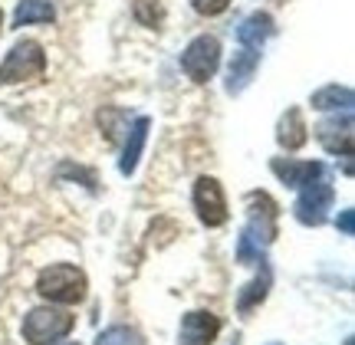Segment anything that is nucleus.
Returning a JSON list of instances; mask_svg holds the SVG:
<instances>
[{"mask_svg": "<svg viewBox=\"0 0 355 345\" xmlns=\"http://www.w3.org/2000/svg\"><path fill=\"white\" fill-rule=\"evenodd\" d=\"M247 207H250V220L241 233V243H237V260L241 263H257L263 260L266 247L277 237V201L266 191H250L247 194Z\"/></svg>", "mask_w": 355, "mask_h": 345, "instance_id": "f257e3e1", "label": "nucleus"}, {"mask_svg": "<svg viewBox=\"0 0 355 345\" xmlns=\"http://www.w3.org/2000/svg\"><path fill=\"white\" fill-rule=\"evenodd\" d=\"M332 201H336V191H332V175L329 168L319 161V168L309 175V178L300 184V197H296V220L306 224V227H319L326 224L332 211Z\"/></svg>", "mask_w": 355, "mask_h": 345, "instance_id": "f03ea898", "label": "nucleus"}, {"mask_svg": "<svg viewBox=\"0 0 355 345\" xmlns=\"http://www.w3.org/2000/svg\"><path fill=\"white\" fill-rule=\"evenodd\" d=\"M86 273L73 263H53L37 276V293L60 306H76L86 299Z\"/></svg>", "mask_w": 355, "mask_h": 345, "instance_id": "7ed1b4c3", "label": "nucleus"}, {"mask_svg": "<svg viewBox=\"0 0 355 345\" xmlns=\"http://www.w3.org/2000/svg\"><path fill=\"white\" fill-rule=\"evenodd\" d=\"M76 319L66 312V309L56 306H37L26 312L24 319V339L30 345H53V342H63L66 335L73 333Z\"/></svg>", "mask_w": 355, "mask_h": 345, "instance_id": "20e7f679", "label": "nucleus"}, {"mask_svg": "<svg viewBox=\"0 0 355 345\" xmlns=\"http://www.w3.org/2000/svg\"><path fill=\"white\" fill-rule=\"evenodd\" d=\"M46 73V53L37 39H20L7 60L0 63V86H17L26 79H40Z\"/></svg>", "mask_w": 355, "mask_h": 345, "instance_id": "39448f33", "label": "nucleus"}, {"mask_svg": "<svg viewBox=\"0 0 355 345\" xmlns=\"http://www.w3.org/2000/svg\"><path fill=\"white\" fill-rule=\"evenodd\" d=\"M220 66V43L214 37H198L188 43V50L181 53V69L188 73L191 82H207Z\"/></svg>", "mask_w": 355, "mask_h": 345, "instance_id": "423d86ee", "label": "nucleus"}, {"mask_svg": "<svg viewBox=\"0 0 355 345\" xmlns=\"http://www.w3.org/2000/svg\"><path fill=\"white\" fill-rule=\"evenodd\" d=\"M191 201H194V211H198V218H201L204 227L227 224V197H224V188H220L217 178H207V175H204V178L194 181Z\"/></svg>", "mask_w": 355, "mask_h": 345, "instance_id": "0eeeda50", "label": "nucleus"}, {"mask_svg": "<svg viewBox=\"0 0 355 345\" xmlns=\"http://www.w3.org/2000/svg\"><path fill=\"white\" fill-rule=\"evenodd\" d=\"M220 333V319L207 309H194L181 319V329H178V345H211Z\"/></svg>", "mask_w": 355, "mask_h": 345, "instance_id": "6e6552de", "label": "nucleus"}, {"mask_svg": "<svg viewBox=\"0 0 355 345\" xmlns=\"http://www.w3.org/2000/svg\"><path fill=\"white\" fill-rule=\"evenodd\" d=\"M316 139L329 154H352V112H343V118H322L316 125Z\"/></svg>", "mask_w": 355, "mask_h": 345, "instance_id": "1a4fd4ad", "label": "nucleus"}, {"mask_svg": "<svg viewBox=\"0 0 355 345\" xmlns=\"http://www.w3.org/2000/svg\"><path fill=\"white\" fill-rule=\"evenodd\" d=\"M257 66H260V50H254V46H243V50L234 56V63H230V69H227V92L230 96H237V92H243L250 86Z\"/></svg>", "mask_w": 355, "mask_h": 345, "instance_id": "9d476101", "label": "nucleus"}, {"mask_svg": "<svg viewBox=\"0 0 355 345\" xmlns=\"http://www.w3.org/2000/svg\"><path fill=\"white\" fill-rule=\"evenodd\" d=\"M148 128H152V122H148L145 115H139V118L132 122L128 139H125V148H122V158H119V171H122V175H132V171L139 168L141 148H145V139H148Z\"/></svg>", "mask_w": 355, "mask_h": 345, "instance_id": "9b49d317", "label": "nucleus"}, {"mask_svg": "<svg viewBox=\"0 0 355 345\" xmlns=\"http://www.w3.org/2000/svg\"><path fill=\"white\" fill-rule=\"evenodd\" d=\"M306 139H309V128H306V122H303V112L293 105V109H286V112H283V118H279L277 141H279V148L296 152V148H303V145H306Z\"/></svg>", "mask_w": 355, "mask_h": 345, "instance_id": "f8f14e48", "label": "nucleus"}, {"mask_svg": "<svg viewBox=\"0 0 355 345\" xmlns=\"http://www.w3.org/2000/svg\"><path fill=\"white\" fill-rule=\"evenodd\" d=\"M270 37H273V17H270V13H250V17L237 26L241 46H254V50H260Z\"/></svg>", "mask_w": 355, "mask_h": 345, "instance_id": "ddd939ff", "label": "nucleus"}, {"mask_svg": "<svg viewBox=\"0 0 355 345\" xmlns=\"http://www.w3.org/2000/svg\"><path fill=\"white\" fill-rule=\"evenodd\" d=\"M260 263V273H257L254 283H247L243 286V293L237 296V309H241L243 316L250 312V309H257L260 303L266 299V293H270V283H273V273H270V263L266 260H257Z\"/></svg>", "mask_w": 355, "mask_h": 345, "instance_id": "4468645a", "label": "nucleus"}, {"mask_svg": "<svg viewBox=\"0 0 355 345\" xmlns=\"http://www.w3.org/2000/svg\"><path fill=\"white\" fill-rule=\"evenodd\" d=\"M309 103H313V109H319V112H332V109H336V112H339V109H343V112H352L355 99H352V89H349V86H322V89L313 92Z\"/></svg>", "mask_w": 355, "mask_h": 345, "instance_id": "2eb2a0df", "label": "nucleus"}, {"mask_svg": "<svg viewBox=\"0 0 355 345\" xmlns=\"http://www.w3.org/2000/svg\"><path fill=\"white\" fill-rule=\"evenodd\" d=\"M56 10L50 0H20L13 10V26H30V24H53Z\"/></svg>", "mask_w": 355, "mask_h": 345, "instance_id": "dca6fc26", "label": "nucleus"}, {"mask_svg": "<svg viewBox=\"0 0 355 345\" xmlns=\"http://www.w3.org/2000/svg\"><path fill=\"white\" fill-rule=\"evenodd\" d=\"M270 168H273V175H277L283 184L300 188V184H303V181L319 168V161H290V158H273Z\"/></svg>", "mask_w": 355, "mask_h": 345, "instance_id": "f3484780", "label": "nucleus"}, {"mask_svg": "<svg viewBox=\"0 0 355 345\" xmlns=\"http://www.w3.org/2000/svg\"><path fill=\"white\" fill-rule=\"evenodd\" d=\"M135 20H139L141 26L158 30V26L165 24V7H162L158 0H135Z\"/></svg>", "mask_w": 355, "mask_h": 345, "instance_id": "a211bd4d", "label": "nucleus"}, {"mask_svg": "<svg viewBox=\"0 0 355 345\" xmlns=\"http://www.w3.org/2000/svg\"><path fill=\"white\" fill-rule=\"evenodd\" d=\"M96 345H141V339H139V333L128 329V326H112V329H105V333L96 339Z\"/></svg>", "mask_w": 355, "mask_h": 345, "instance_id": "6ab92c4d", "label": "nucleus"}, {"mask_svg": "<svg viewBox=\"0 0 355 345\" xmlns=\"http://www.w3.org/2000/svg\"><path fill=\"white\" fill-rule=\"evenodd\" d=\"M191 3L201 17H217V13H224L230 7V0H191Z\"/></svg>", "mask_w": 355, "mask_h": 345, "instance_id": "aec40b11", "label": "nucleus"}, {"mask_svg": "<svg viewBox=\"0 0 355 345\" xmlns=\"http://www.w3.org/2000/svg\"><path fill=\"white\" fill-rule=\"evenodd\" d=\"M339 230H343L345 237H352L355 233V211L352 207H345L343 214H339Z\"/></svg>", "mask_w": 355, "mask_h": 345, "instance_id": "412c9836", "label": "nucleus"}, {"mask_svg": "<svg viewBox=\"0 0 355 345\" xmlns=\"http://www.w3.org/2000/svg\"><path fill=\"white\" fill-rule=\"evenodd\" d=\"M0 30H3V13H0Z\"/></svg>", "mask_w": 355, "mask_h": 345, "instance_id": "4be33fe9", "label": "nucleus"}, {"mask_svg": "<svg viewBox=\"0 0 355 345\" xmlns=\"http://www.w3.org/2000/svg\"><path fill=\"white\" fill-rule=\"evenodd\" d=\"M60 345H76V342H60Z\"/></svg>", "mask_w": 355, "mask_h": 345, "instance_id": "5701e85b", "label": "nucleus"}, {"mask_svg": "<svg viewBox=\"0 0 355 345\" xmlns=\"http://www.w3.org/2000/svg\"><path fill=\"white\" fill-rule=\"evenodd\" d=\"M266 345H283V342H266Z\"/></svg>", "mask_w": 355, "mask_h": 345, "instance_id": "b1692460", "label": "nucleus"}]
</instances>
